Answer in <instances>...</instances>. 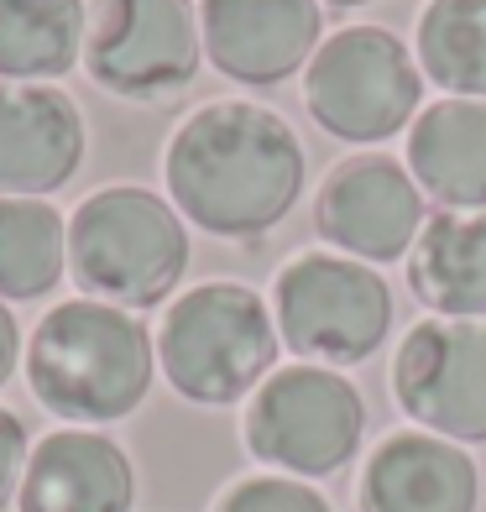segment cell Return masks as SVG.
Returning a JSON list of instances; mask_svg holds the SVG:
<instances>
[{
    "instance_id": "1",
    "label": "cell",
    "mask_w": 486,
    "mask_h": 512,
    "mask_svg": "<svg viewBox=\"0 0 486 512\" xmlns=\"http://www.w3.org/2000/svg\"><path fill=\"white\" fill-rule=\"evenodd\" d=\"M304 173L309 162L298 131L277 110L251 100L199 105L173 131L162 157L173 209L220 241L272 230L298 204Z\"/></svg>"
},
{
    "instance_id": "2",
    "label": "cell",
    "mask_w": 486,
    "mask_h": 512,
    "mask_svg": "<svg viewBox=\"0 0 486 512\" xmlns=\"http://www.w3.org/2000/svg\"><path fill=\"white\" fill-rule=\"evenodd\" d=\"M157 371V340L131 309L68 298L37 319L27 345L32 398L68 429L121 424L142 408Z\"/></svg>"
},
{
    "instance_id": "3",
    "label": "cell",
    "mask_w": 486,
    "mask_h": 512,
    "mask_svg": "<svg viewBox=\"0 0 486 512\" xmlns=\"http://www.w3.org/2000/svg\"><path fill=\"white\" fill-rule=\"evenodd\" d=\"M272 304L246 283H199L157 324V371L183 403L230 408L277 371Z\"/></svg>"
},
{
    "instance_id": "4",
    "label": "cell",
    "mask_w": 486,
    "mask_h": 512,
    "mask_svg": "<svg viewBox=\"0 0 486 512\" xmlns=\"http://www.w3.org/2000/svg\"><path fill=\"white\" fill-rule=\"evenodd\" d=\"M189 272V225L142 183L95 189L68 215V277L100 304L152 309Z\"/></svg>"
},
{
    "instance_id": "5",
    "label": "cell",
    "mask_w": 486,
    "mask_h": 512,
    "mask_svg": "<svg viewBox=\"0 0 486 512\" xmlns=\"http://www.w3.org/2000/svg\"><path fill=\"white\" fill-rule=\"evenodd\" d=\"M272 319L309 366H361L392 330V288L356 256L298 251L272 283Z\"/></svg>"
},
{
    "instance_id": "6",
    "label": "cell",
    "mask_w": 486,
    "mask_h": 512,
    "mask_svg": "<svg viewBox=\"0 0 486 512\" xmlns=\"http://www.w3.org/2000/svg\"><path fill=\"white\" fill-rule=\"evenodd\" d=\"M424 74L387 27H340L304 68V110L335 142L372 147L419 121Z\"/></svg>"
},
{
    "instance_id": "7",
    "label": "cell",
    "mask_w": 486,
    "mask_h": 512,
    "mask_svg": "<svg viewBox=\"0 0 486 512\" xmlns=\"http://www.w3.org/2000/svg\"><path fill=\"white\" fill-rule=\"evenodd\" d=\"M246 450L277 476L319 481L351 465L361 450L366 403L330 366H277L246 398Z\"/></svg>"
},
{
    "instance_id": "8",
    "label": "cell",
    "mask_w": 486,
    "mask_h": 512,
    "mask_svg": "<svg viewBox=\"0 0 486 512\" xmlns=\"http://www.w3.org/2000/svg\"><path fill=\"white\" fill-rule=\"evenodd\" d=\"M204 63L194 0H89L84 68L115 100H168Z\"/></svg>"
},
{
    "instance_id": "9",
    "label": "cell",
    "mask_w": 486,
    "mask_h": 512,
    "mask_svg": "<svg viewBox=\"0 0 486 512\" xmlns=\"http://www.w3.org/2000/svg\"><path fill=\"white\" fill-rule=\"evenodd\" d=\"M392 398L424 434L486 445V319H419L392 356Z\"/></svg>"
},
{
    "instance_id": "10",
    "label": "cell",
    "mask_w": 486,
    "mask_h": 512,
    "mask_svg": "<svg viewBox=\"0 0 486 512\" xmlns=\"http://www.w3.org/2000/svg\"><path fill=\"white\" fill-rule=\"evenodd\" d=\"M314 225L340 256H356L366 267L398 262L429 225L424 189L413 183V173H403V162L382 152H356L324 173L314 199Z\"/></svg>"
},
{
    "instance_id": "11",
    "label": "cell",
    "mask_w": 486,
    "mask_h": 512,
    "mask_svg": "<svg viewBox=\"0 0 486 512\" xmlns=\"http://www.w3.org/2000/svg\"><path fill=\"white\" fill-rule=\"evenodd\" d=\"M319 0H199L204 58L236 84H283L319 53Z\"/></svg>"
},
{
    "instance_id": "12",
    "label": "cell",
    "mask_w": 486,
    "mask_h": 512,
    "mask_svg": "<svg viewBox=\"0 0 486 512\" xmlns=\"http://www.w3.org/2000/svg\"><path fill=\"white\" fill-rule=\"evenodd\" d=\"M84 115L53 84L0 79V194L48 199L84 162Z\"/></svg>"
},
{
    "instance_id": "13",
    "label": "cell",
    "mask_w": 486,
    "mask_h": 512,
    "mask_svg": "<svg viewBox=\"0 0 486 512\" xmlns=\"http://www.w3.org/2000/svg\"><path fill=\"white\" fill-rule=\"evenodd\" d=\"M136 471L131 455L100 429L42 434L21 471L16 512H131Z\"/></svg>"
},
{
    "instance_id": "14",
    "label": "cell",
    "mask_w": 486,
    "mask_h": 512,
    "mask_svg": "<svg viewBox=\"0 0 486 512\" xmlns=\"http://www.w3.org/2000/svg\"><path fill=\"white\" fill-rule=\"evenodd\" d=\"M361 512H476V460L424 429H398L361 465Z\"/></svg>"
},
{
    "instance_id": "15",
    "label": "cell",
    "mask_w": 486,
    "mask_h": 512,
    "mask_svg": "<svg viewBox=\"0 0 486 512\" xmlns=\"http://www.w3.org/2000/svg\"><path fill=\"white\" fill-rule=\"evenodd\" d=\"M408 173L439 209H486V100L424 105L408 126Z\"/></svg>"
},
{
    "instance_id": "16",
    "label": "cell",
    "mask_w": 486,
    "mask_h": 512,
    "mask_svg": "<svg viewBox=\"0 0 486 512\" xmlns=\"http://www.w3.org/2000/svg\"><path fill=\"white\" fill-rule=\"evenodd\" d=\"M408 288L434 319H486V209H439L408 251Z\"/></svg>"
},
{
    "instance_id": "17",
    "label": "cell",
    "mask_w": 486,
    "mask_h": 512,
    "mask_svg": "<svg viewBox=\"0 0 486 512\" xmlns=\"http://www.w3.org/2000/svg\"><path fill=\"white\" fill-rule=\"evenodd\" d=\"M84 0H0V79L48 84L84 63Z\"/></svg>"
},
{
    "instance_id": "18",
    "label": "cell",
    "mask_w": 486,
    "mask_h": 512,
    "mask_svg": "<svg viewBox=\"0 0 486 512\" xmlns=\"http://www.w3.org/2000/svg\"><path fill=\"white\" fill-rule=\"evenodd\" d=\"M68 267V220L48 199L0 194V298H42Z\"/></svg>"
},
{
    "instance_id": "19",
    "label": "cell",
    "mask_w": 486,
    "mask_h": 512,
    "mask_svg": "<svg viewBox=\"0 0 486 512\" xmlns=\"http://www.w3.org/2000/svg\"><path fill=\"white\" fill-rule=\"evenodd\" d=\"M413 53L450 100H486V0H429Z\"/></svg>"
},
{
    "instance_id": "20",
    "label": "cell",
    "mask_w": 486,
    "mask_h": 512,
    "mask_svg": "<svg viewBox=\"0 0 486 512\" xmlns=\"http://www.w3.org/2000/svg\"><path fill=\"white\" fill-rule=\"evenodd\" d=\"M215 512H335V507L324 502L319 486L267 471V476H246L236 486H225Z\"/></svg>"
},
{
    "instance_id": "21",
    "label": "cell",
    "mask_w": 486,
    "mask_h": 512,
    "mask_svg": "<svg viewBox=\"0 0 486 512\" xmlns=\"http://www.w3.org/2000/svg\"><path fill=\"white\" fill-rule=\"evenodd\" d=\"M27 429L11 408H0V512L11 507V497L21 492V471H27Z\"/></svg>"
},
{
    "instance_id": "22",
    "label": "cell",
    "mask_w": 486,
    "mask_h": 512,
    "mask_svg": "<svg viewBox=\"0 0 486 512\" xmlns=\"http://www.w3.org/2000/svg\"><path fill=\"white\" fill-rule=\"evenodd\" d=\"M16 361H21V330H16V314L6 309V298H0V387L16 377Z\"/></svg>"
},
{
    "instance_id": "23",
    "label": "cell",
    "mask_w": 486,
    "mask_h": 512,
    "mask_svg": "<svg viewBox=\"0 0 486 512\" xmlns=\"http://www.w3.org/2000/svg\"><path fill=\"white\" fill-rule=\"evenodd\" d=\"M324 6H345V11H351V6H372V0H324Z\"/></svg>"
}]
</instances>
